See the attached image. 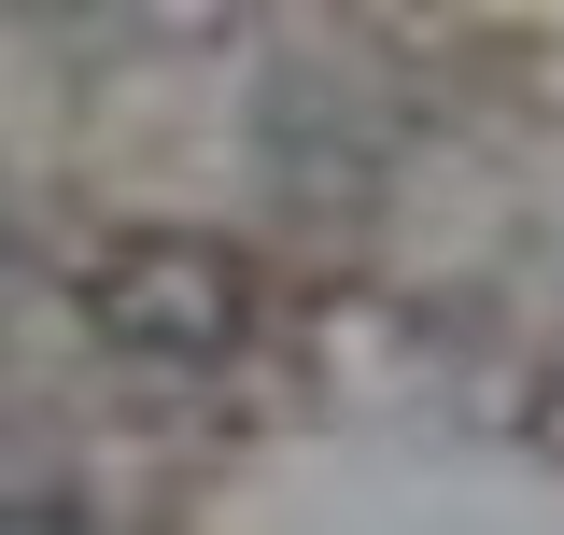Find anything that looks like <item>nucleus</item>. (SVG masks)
I'll list each match as a JSON object with an SVG mask.
<instances>
[{
	"instance_id": "f257e3e1",
	"label": "nucleus",
	"mask_w": 564,
	"mask_h": 535,
	"mask_svg": "<svg viewBox=\"0 0 564 535\" xmlns=\"http://www.w3.org/2000/svg\"><path fill=\"white\" fill-rule=\"evenodd\" d=\"M85 325L155 367H212L254 325V268L226 240H113V254H85Z\"/></svg>"
}]
</instances>
